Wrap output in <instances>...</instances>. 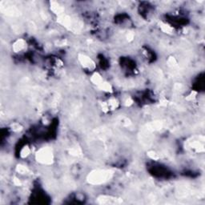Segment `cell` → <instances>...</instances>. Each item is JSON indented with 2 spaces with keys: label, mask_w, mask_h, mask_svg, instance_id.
Returning <instances> with one entry per match:
<instances>
[{
  "label": "cell",
  "mask_w": 205,
  "mask_h": 205,
  "mask_svg": "<svg viewBox=\"0 0 205 205\" xmlns=\"http://www.w3.org/2000/svg\"><path fill=\"white\" fill-rule=\"evenodd\" d=\"M113 176V172L111 170L100 169L95 170L88 175L87 180L91 185H100L110 180Z\"/></svg>",
  "instance_id": "6da1fadb"
},
{
  "label": "cell",
  "mask_w": 205,
  "mask_h": 205,
  "mask_svg": "<svg viewBox=\"0 0 205 205\" xmlns=\"http://www.w3.org/2000/svg\"><path fill=\"white\" fill-rule=\"evenodd\" d=\"M35 159L41 164L50 165L53 163L54 160V155L52 149L49 147L40 148L35 154Z\"/></svg>",
  "instance_id": "7a4b0ae2"
},
{
  "label": "cell",
  "mask_w": 205,
  "mask_h": 205,
  "mask_svg": "<svg viewBox=\"0 0 205 205\" xmlns=\"http://www.w3.org/2000/svg\"><path fill=\"white\" fill-rule=\"evenodd\" d=\"M78 60L79 62V64H81V66L85 69L88 70V71H93L96 66L95 62L89 56L86 55V54H78Z\"/></svg>",
  "instance_id": "3957f363"
},
{
  "label": "cell",
  "mask_w": 205,
  "mask_h": 205,
  "mask_svg": "<svg viewBox=\"0 0 205 205\" xmlns=\"http://www.w3.org/2000/svg\"><path fill=\"white\" fill-rule=\"evenodd\" d=\"M119 106V102L116 99H110L107 102H103L101 104V108L102 112H108L111 111H114Z\"/></svg>",
  "instance_id": "277c9868"
},
{
  "label": "cell",
  "mask_w": 205,
  "mask_h": 205,
  "mask_svg": "<svg viewBox=\"0 0 205 205\" xmlns=\"http://www.w3.org/2000/svg\"><path fill=\"white\" fill-rule=\"evenodd\" d=\"M98 202L102 204H117L122 203V199L112 197V196H102L98 198Z\"/></svg>",
  "instance_id": "5b68a950"
},
{
  "label": "cell",
  "mask_w": 205,
  "mask_h": 205,
  "mask_svg": "<svg viewBox=\"0 0 205 205\" xmlns=\"http://www.w3.org/2000/svg\"><path fill=\"white\" fill-rule=\"evenodd\" d=\"M51 10L54 14L57 15L58 16H60L64 13V7L61 6L59 3H56V2H52V3H51Z\"/></svg>",
  "instance_id": "8992f818"
},
{
  "label": "cell",
  "mask_w": 205,
  "mask_h": 205,
  "mask_svg": "<svg viewBox=\"0 0 205 205\" xmlns=\"http://www.w3.org/2000/svg\"><path fill=\"white\" fill-rule=\"evenodd\" d=\"M26 45H27V43H26V41H25V40H23V39H18V40H16V41L14 42V44H13V51H15V52H19V51H23V50L26 47Z\"/></svg>",
  "instance_id": "52a82bcc"
},
{
  "label": "cell",
  "mask_w": 205,
  "mask_h": 205,
  "mask_svg": "<svg viewBox=\"0 0 205 205\" xmlns=\"http://www.w3.org/2000/svg\"><path fill=\"white\" fill-rule=\"evenodd\" d=\"M190 148L192 150L196 151V152H204V144L202 143H200L198 140H195V141L190 143Z\"/></svg>",
  "instance_id": "ba28073f"
},
{
  "label": "cell",
  "mask_w": 205,
  "mask_h": 205,
  "mask_svg": "<svg viewBox=\"0 0 205 205\" xmlns=\"http://www.w3.org/2000/svg\"><path fill=\"white\" fill-rule=\"evenodd\" d=\"M90 81H91V83H92L93 84H95L96 87H98V86L101 84L104 80L102 79V76H100L99 73H94L93 75H92V76H91V78H90Z\"/></svg>",
  "instance_id": "9c48e42d"
},
{
  "label": "cell",
  "mask_w": 205,
  "mask_h": 205,
  "mask_svg": "<svg viewBox=\"0 0 205 205\" xmlns=\"http://www.w3.org/2000/svg\"><path fill=\"white\" fill-rule=\"evenodd\" d=\"M97 88H99L100 90H102V91H105V92H112L113 91V88H112V86L109 83L106 81H103L100 85H99Z\"/></svg>",
  "instance_id": "30bf717a"
},
{
  "label": "cell",
  "mask_w": 205,
  "mask_h": 205,
  "mask_svg": "<svg viewBox=\"0 0 205 205\" xmlns=\"http://www.w3.org/2000/svg\"><path fill=\"white\" fill-rule=\"evenodd\" d=\"M160 29H161V30L163 32L167 34H172L173 31H174V29L171 26H169L167 23H160Z\"/></svg>",
  "instance_id": "8fae6325"
},
{
  "label": "cell",
  "mask_w": 205,
  "mask_h": 205,
  "mask_svg": "<svg viewBox=\"0 0 205 205\" xmlns=\"http://www.w3.org/2000/svg\"><path fill=\"white\" fill-rule=\"evenodd\" d=\"M16 172L19 173V174H22V175H26V174H28L30 172V170L27 167L23 165V164H18L16 167Z\"/></svg>",
  "instance_id": "7c38bea8"
},
{
  "label": "cell",
  "mask_w": 205,
  "mask_h": 205,
  "mask_svg": "<svg viewBox=\"0 0 205 205\" xmlns=\"http://www.w3.org/2000/svg\"><path fill=\"white\" fill-rule=\"evenodd\" d=\"M30 153V149L29 148V147L27 146H25L23 148H22L21 151H20V156L22 158H26L27 157Z\"/></svg>",
  "instance_id": "4fadbf2b"
},
{
  "label": "cell",
  "mask_w": 205,
  "mask_h": 205,
  "mask_svg": "<svg viewBox=\"0 0 205 205\" xmlns=\"http://www.w3.org/2000/svg\"><path fill=\"white\" fill-rule=\"evenodd\" d=\"M69 153L70 155H71L73 156H81L82 152L81 150L79 148H73L69 150Z\"/></svg>",
  "instance_id": "5bb4252c"
},
{
  "label": "cell",
  "mask_w": 205,
  "mask_h": 205,
  "mask_svg": "<svg viewBox=\"0 0 205 205\" xmlns=\"http://www.w3.org/2000/svg\"><path fill=\"white\" fill-rule=\"evenodd\" d=\"M148 155V156L154 160H156L159 159V156H158V154L156 153L155 151H149Z\"/></svg>",
  "instance_id": "9a60e30c"
},
{
  "label": "cell",
  "mask_w": 205,
  "mask_h": 205,
  "mask_svg": "<svg viewBox=\"0 0 205 205\" xmlns=\"http://www.w3.org/2000/svg\"><path fill=\"white\" fill-rule=\"evenodd\" d=\"M168 63L169 66H175V65L177 64V62H176V60H175V59L174 57L169 58L168 60Z\"/></svg>",
  "instance_id": "2e32d148"
},
{
  "label": "cell",
  "mask_w": 205,
  "mask_h": 205,
  "mask_svg": "<svg viewBox=\"0 0 205 205\" xmlns=\"http://www.w3.org/2000/svg\"><path fill=\"white\" fill-rule=\"evenodd\" d=\"M20 125L18 124H13L12 126V130L13 131H20L21 130V128H20Z\"/></svg>",
  "instance_id": "e0dca14e"
},
{
  "label": "cell",
  "mask_w": 205,
  "mask_h": 205,
  "mask_svg": "<svg viewBox=\"0 0 205 205\" xmlns=\"http://www.w3.org/2000/svg\"><path fill=\"white\" fill-rule=\"evenodd\" d=\"M196 92H195V91H192V93L188 95V96L187 97V100H192L193 99H195L196 98Z\"/></svg>",
  "instance_id": "ac0fdd59"
},
{
  "label": "cell",
  "mask_w": 205,
  "mask_h": 205,
  "mask_svg": "<svg viewBox=\"0 0 205 205\" xmlns=\"http://www.w3.org/2000/svg\"><path fill=\"white\" fill-rule=\"evenodd\" d=\"M13 183H14V184H15V186H21L22 185L21 181L19 180L18 178H16V177H15L14 180H13Z\"/></svg>",
  "instance_id": "d6986e66"
},
{
  "label": "cell",
  "mask_w": 205,
  "mask_h": 205,
  "mask_svg": "<svg viewBox=\"0 0 205 205\" xmlns=\"http://www.w3.org/2000/svg\"><path fill=\"white\" fill-rule=\"evenodd\" d=\"M127 38L128 41H131V40H133V39H134V34L129 33L127 35Z\"/></svg>",
  "instance_id": "ffe728a7"
},
{
  "label": "cell",
  "mask_w": 205,
  "mask_h": 205,
  "mask_svg": "<svg viewBox=\"0 0 205 205\" xmlns=\"http://www.w3.org/2000/svg\"><path fill=\"white\" fill-rule=\"evenodd\" d=\"M132 103H133V101L131 100V99H127V100H126V101H125V105L127 106H127L129 107V106L131 105Z\"/></svg>",
  "instance_id": "44dd1931"
}]
</instances>
